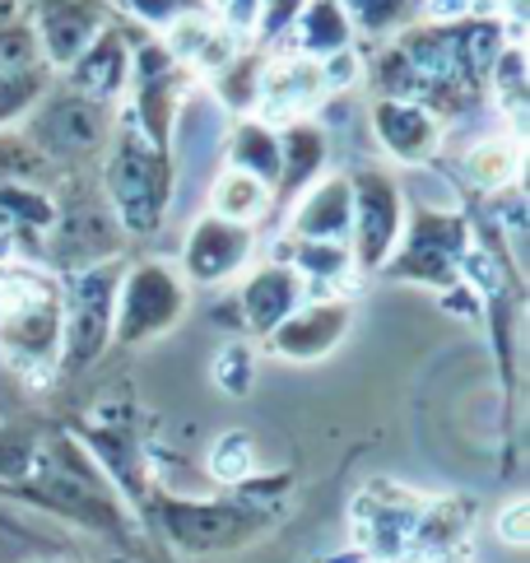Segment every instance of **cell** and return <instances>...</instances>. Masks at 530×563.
Wrapping results in <instances>:
<instances>
[{"label":"cell","mask_w":530,"mask_h":563,"mask_svg":"<svg viewBox=\"0 0 530 563\" xmlns=\"http://www.w3.org/2000/svg\"><path fill=\"white\" fill-rule=\"evenodd\" d=\"M121 224L117 214L108 210L103 196H75L70 206H56V219L52 229L43 233V256L47 266L56 271H85V266H98V261H112L121 256Z\"/></svg>","instance_id":"10"},{"label":"cell","mask_w":530,"mask_h":563,"mask_svg":"<svg viewBox=\"0 0 530 563\" xmlns=\"http://www.w3.org/2000/svg\"><path fill=\"white\" fill-rule=\"evenodd\" d=\"M256 252V229L233 224L219 214H200L181 238V279L196 289H223L233 275L247 271V261Z\"/></svg>","instance_id":"11"},{"label":"cell","mask_w":530,"mask_h":563,"mask_svg":"<svg viewBox=\"0 0 530 563\" xmlns=\"http://www.w3.org/2000/svg\"><path fill=\"white\" fill-rule=\"evenodd\" d=\"M33 563H47V559H33Z\"/></svg>","instance_id":"36"},{"label":"cell","mask_w":530,"mask_h":563,"mask_svg":"<svg viewBox=\"0 0 530 563\" xmlns=\"http://www.w3.org/2000/svg\"><path fill=\"white\" fill-rule=\"evenodd\" d=\"M108 24L112 19L98 0H37L33 37H37V52H43V66L70 70L75 56L85 52Z\"/></svg>","instance_id":"15"},{"label":"cell","mask_w":530,"mask_h":563,"mask_svg":"<svg viewBox=\"0 0 530 563\" xmlns=\"http://www.w3.org/2000/svg\"><path fill=\"white\" fill-rule=\"evenodd\" d=\"M47 89H52V70L47 66L0 70V131H10L14 122H24Z\"/></svg>","instance_id":"27"},{"label":"cell","mask_w":530,"mask_h":563,"mask_svg":"<svg viewBox=\"0 0 530 563\" xmlns=\"http://www.w3.org/2000/svg\"><path fill=\"white\" fill-rule=\"evenodd\" d=\"M223 168L252 173L256 183L275 191L279 183V131L256 122V117H233L229 140H223Z\"/></svg>","instance_id":"21"},{"label":"cell","mask_w":530,"mask_h":563,"mask_svg":"<svg viewBox=\"0 0 530 563\" xmlns=\"http://www.w3.org/2000/svg\"><path fill=\"white\" fill-rule=\"evenodd\" d=\"M344 14H350L354 33H368V37H382V33H396L400 19L415 10V0H340Z\"/></svg>","instance_id":"29"},{"label":"cell","mask_w":530,"mask_h":563,"mask_svg":"<svg viewBox=\"0 0 530 563\" xmlns=\"http://www.w3.org/2000/svg\"><path fill=\"white\" fill-rule=\"evenodd\" d=\"M325 98V85H321V66L312 56H298V52H279L265 62L261 70V98L252 117L265 126H289L298 117H312Z\"/></svg>","instance_id":"13"},{"label":"cell","mask_w":530,"mask_h":563,"mask_svg":"<svg viewBox=\"0 0 530 563\" xmlns=\"http://www.w3.org/2000/svg\"><path fill=\"white\" fill-rule=\"evenodd\" d=\"M521 158H526V145H521L517 131H488V135L471 140V150H465L461 168H465V177H471L479 191L494 196V191L517 183Z\"/></svg>","instance_id":"22"},{"label":"cell","mask_w":530,"mask_h":563,"mask_svg":"<svg viewBox=\"0 0 530 563\" xmlns=\"http://www.w3.org/2000/svg\"><path fill=\"white\" fill-rule=\"evenodd\" d=\"M103 200L117 214L121 233L150 238L163 229V219L173 210V164L168 150H158L154 140L140 135V126L126 112L117 117L108 158H103Z\"/></svg>","instance_id":"3"},{"label":"cell","mask_w":530,"mask_h":563,"mask_svg":"<svg viewBox=\"0 0 530 563\" xmlns=\"http://www.w3.org/2000/svg\"><path fill=\"white\" fill-rule=\"evenodd\" d=\"M494 536L503 540L507 550H526L530 545V503L526 498H512L507 508L494 517Z\"/></svg>","instance_id":"34"},{"label":"cell","mask_w":530,"mask_h":563,"mask_svg":"<svg viewBox=\"0 0 530 563\" xmlns=\"http://www.w3.org/2000/svg\"><path fill=\"white\" fill-rule=\"evenodd\" d=\"M33 452H37V438L33 433H24V429H0V479L19 485V479L29 475V466H33Z\"/></svg>","instance_id":"31"},{"label":"cell","mask_w":530,"mask_h":563,"mask_svg":"<svg viewBox=\"0 0 530 563\" xmlns=\"http://www.w3.org/2000/svg\"><path fill=\"white\" fill-rule=\"evenodd\" d=\"M131 56H135V43L131 33L121 24H108L93 43L75 56V66L66 70V89L93 98V103H117L121 93L131 85Z\"/></svg>","instance_id":"17"},{"label":"cell","mask_w":530,"mask_h":563,"mask_svg":"<svg viewBox=\"0 0 530 563\" xmlns=\"http://www.w3.org/2000/svg\"><path fill=\"white\" fill-rule=\"evenodd\" d=\"M423 494L396 485V479H373L350 508V545L363 563H405L410 540L423 517Z\"/></svg>","instance_id":"8"},{"label":"cell","mask_w":530,"mask_h":563,"mask_svg":"<svg viewBox=\"0 0 530 563\" xmlns=\"http://www.w3.org/2000/svg\"><path fill=\"white\" fill-rule=\"evenodd\" d=\"M210 382H214L223 396H233V400H242V396L256 387V354H252L247 340H223L219 354H214Z\"/></svg>","instance_id":"28"},{"label":"cell","mask_w":530,"mask_h":563,"mask_svg":"<svg viewBox=\"0 0 530 563\" xmlns=\"http://www.w3.org/2000/svg\"><path fill=\"white\" fill-rule=\"evenodd\" d=\"M350 327H354V303L344 294H331V298H308L261 340L265 354L284 358V364H317V358H331L340 350Z\"/></svg>","instance_id":"12"},{"label":"cell","mask_w":530,"mask_h":563,"mask_svg":"<svg viewBox=\"0 0 530 563\" xmlns=\"http://www.w3.org/2000/svg\"><path fill=\"white\" fill-rule=\"evenodd\" d=\"M126 10L140 19L145 29H168V24H177L181 14H200V10H210L206 0H126Z\"/></svg>","instance_id":"32"},{"label":"cell","mask_w":530,"mask_h":563,"mask_svg":"<svg viewBox=\"0 0 530 563\" xmlns=\"http://www.w3.org/2000/svg\"><path fill=\"white\" fill-rule=\"evenodd\" d=\"M206 471H210L214 485H223V489L256 479V471H261V448H256V438H252L247 429H223V433L210 442V452H206Z\"/></svg>","instance_id":"26"},{"label":"cell","mask_w":530,"mask_h":563,"mask_svg":"<svg viewBox=\"0 0 530 563\" xmlns=\"http://www.w3.org/2000/svg\"><path fill=\"white\" fill-rule=\"evenodd\" d=\"M325 164H331V131L317 117H298V122L279 126V183L270 191V200H279V214H289L294 200L317 177H325Z\"/></svg>","instance_id":"18"},{"label":"cell","mask_w":530,"mask_h":563,"mask_svg":"<svg viewBox=\"0 0 530 563\" xmlns=\"http://www.w3.org/2000/svg\"><path fill=\"white\" fill-rule=\"evenodd\" d=\"M289 266L302 275L308 285V298H331V294H344L354 275V256H350V243H302L294 238L289 243Z\"/></svg>","instance_id":"23"},{"label":"cell","mask_w":530,"mask_h":563,"mask_svg":"<svg viewBox=\"0 0 530 563\" xmlns=\"http://www.w3.org/2000/svg\"><path fill=\"white\" fill-rule=\"evenodd\" d=\"M308 303V285L302 275L289 266V261H265L256 266L247 279L238 285L233 294V308H238V331H252V335H270L284 317L294 308Z\"/></svg>","instance_id":"16"},{"label":"cell","mask_w":530,"mask_h":563,"mask_svg":"<svg viewBox=\"0 0 530 563\" xmlns=\"http://www.w3.org/2000/svg\"><path fill=\"white\" fill-rule=\"evenodd\" d=\"M350 173H325L289 206V238L302 243H350Z\"/></svg>","instance_id":"19"},{"label":"cell","mask_w":530,"mask_h":563,"mask_svg":"<svg viewBox=\"0 0 530 563\" xmlns=\"http://www.w3.org/2000/svg\"><path fill=\"white\" fill-rule=\"evenodd\" d=\"M377 150L400 168H428L442 150L446 126L419 103H400V98H373L368 108Z\"/></svg>","instance_id":"14"},{"label":"cell","mask_w":530,"mask_h":563,"mask_svg":"<svg viewBox=\"0 0 530 563\" xmlns=\"http://www.w3.org/2000/svg\"><path fill=\"white\" fill-rule=\"evenodd\" d=\"M191 308V285L181 279L168 261H135L131 271H121L117 285V312H112V345L140 350L158 335H173L177 321Z\"/></svg>","instance_id":"4"},{"label":"cell","mask_w":530,"mask_h":563,"mask_svg":"<svg viewBox=\"0 0 530 563\" xmlns=\"http://www.w3.org/2000/svg\"><path fill=\"white\" fill-rule=\"evenodd\" d=\"M471 247V224L461 210H423L415 206L405 214L400 243L386 256L377 275L386 279H410V285L428 289H452L456 285V261Z\"/></svg>","instance_id":"7"},{"label":"cell","mask_w":530,"mask_h":563,"mask_svg":"<svg viewBox=\"0 0 530 563\" xmlns=\"http://www.w3.org/2000/svg\"><path fill=\"white\" fill-rule=\"evenodd\" d=\"M261 70H265V56L242 47L229 66L206 79V89L214 93V103L229 117H252L256 98H261Z\"/></svg>","instance_id":"25"},{"label":"cell","mask_w":530,"mask_h":563,"mask_svg":"<svg viewBox=\"0 0 530 563\" xmlns=\"http://www.w3.org/2000/svg\"><path fill=\"white\" fill-rule=\"evenodd\" d=\"M302 10V0H261V19H256V43H284L294 29V19Z\"/></svg>","instance_id":"33"},{"label":"cell","mask_w":530,"mask_h":563,"mask_svg":"<svg viewBox=\"0 0 530 563\" xmlns=\"http://www.w3.org/2000/svg\"><path fill=\"white\" fill-rule=\"evenodd\" d=\"M206 200H210V214L219 219H233V224H261L265 210H270V187L256 183L252 173H238V168H223L210 177L206 187Z\"/></svg>","instance_id":"24"},{"label":"cell","mask_w":530,"mask_h":563,"mask_svg":"<svg viewBox=\"0 0 530 563\" xmlns=\"http://www.w3.org/2000/svg\"><path fill=\"white\" fill-rule=\"evenodd\" d=\"M121 271H126L121 256H112L66 275V289H60V358H56L60 373H85L112 345Z\"/></svg>","instance_id":"5"},{"label":"cell","mask_w":530,"mask_h":563,"mask_svg":"<svg viewBox=\"0 0 530 563\" xmlns=\"http://www.w3.org/2000/svg\"><path fill=\"white\" fill-rule=\"evenodd\" d=\"M284 494L289 479H247L214 498H177L168 489H154V508L163 521V536L181 545L187 554H223L242 550L256 536L275 527V517L284 512Z\"/></svg>","instance_id":"1"},{"label":"cell","mask_w":530,"mask_h":563,"mask_svg":"<svg viewBox=\"0 0 530 563\" xmlns=\"http://www.w3.org/2000/svg\"><path fill=\"white\" fill-rule=\"evenodd\" d=\"M484 0H423L419 14L423 24H456V19H471Z\"/></svg>","instance_id":"35"},{"label":"cell","mask_w":530,"mask_h":563,"mask_svg":"<svg viewBox=\"0 0 530 563\" xmlns=\"http://www.w3.org/2000/svg\"><path fill=\"white\" fill-rule=\"evenodd\" d=\"M117 112L108 103L75 93V89H47L37 108L24 117V140L43 154V164H79V158L98 154L112 140Z\"/></svg>","instance_id":"6"},{"label":"cell","mask_w":530,"mask_h":563,"mask_svg":"<svg viewBox=\"0 0 530 563\" xmlns=\"http://www.w3.org/2000/svg\"><path fill=\"white\" fill-rule=\"evenodd\" d=\"M19 498H29L33 508L52 517H66L85 531L121 536L131 527V517L121 512V494L93 466V456L79 448V438H52L37 442L29 475L14 485Z\"/></svg>","instance_id":"2"},{"label":"cell","mask_w":530,"mask_h":563,"mask_svg":"<svg viewBox=\"0 0 530 563\" xmlns=\"http://www.w3.org/2000/svg\"><path fill=\"white\" fill-rule=\"evenodd\" d=\"M321 85H325V98L331 93H350L363 75H368V62L354 52V47H344V52H331V56H321Z\"/></svg>","instance_id":"30"},{"label":"cell","mask_w":530,"mask_h":563,"mask_svg":"<svg viewBox=\"0 0 530 563\" xmlns=\"http://www.w3.org/2000/svg\"><path fill=\"white\" fill-rule=\"evenodd\" d=\"M298 56H312V62H321V56L331 52H344L354 43V24L350 14H344L340 0H302V10L294 19L289 37H284Z\"/></svg>","instance_id":"20"},{"label":"cell","mask_w":530,"mask_h":563,"mask_svg":"<svg viewBox=\"0 0 530 563\" xmlns=\"http://www.w3.org/2000/svg\"><path fill=\"white\" fill-rule=\"evenodd\" d=\"M350 256L354 275H377L386 266V256L396 252L400 229H405V187L382 168H358L350 173Z\"/></svg>","instance_id":"9"}]
</instances>
